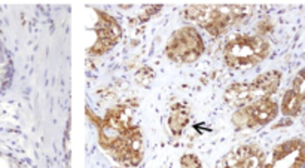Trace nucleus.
<instances>
[{
    "instance_id": "f257e3e1",
    "label": "nucleus",
    "mask_w": 305,
    "mask_h": 168,
    "mask_svg": "<svg viewBox=\"0 0 305 168\" xmlns=\"http://www.w3.org/2000/svg\"><path fill=\"white\" fill-rule=\"evenodd\" d=\"M98 143L113 161L130 168L139 165L143 159V136L133 124V110L128 106H115L97 119Z\"/></svg>"
},
{
    "instance_id": "f03ea898",
    "label": "nucleus",
    "mask_w": 305,
    "mask_h": 168,
    "mask_svg": "<svg viewBox=\"0 0 305 168\" xmlns=\"http://www.w3.org/2000/svg\"><path fill=\"white\" fill-rule=\"evenodd\" d=\"M250 6H222V5H202L188 6L185 17L196 26L206 28L212 36L218 37L234 24L250 17Z\"/></svg>"
},
{
    "instance_id": "7ed1b4c3",
    "label": "nucleus",
    "mask_w": 305,
    "mask_h": 168,
    "mask_svg": "<svg viewBox=\"0 0 305 168\" xmlns=\"http://www.w3.org/2000/svg\"><path fill=\"white\" fill-rule=\"evenodd\" d=\"M270 43L261 36H235L223 46V60L232 69L253 67L270 54Z\"/></svg>"
},
{
    "instance_id": "20e7f679",
    "label": "nucleus",
    "mask_w": 305,
    "mask_h": 168,
    "mask_svg": "<svg viewBox=\"0 0 305 168\" xmlns=\"http://www.w3.org/2000/svg\"><path fill=\"white\" fill-rule=\"evenodd\" d=\"M204 52V42L198 30L192 26L176 30L166 46V55L179 64L195 63Z\"/></svg>"
},
{
    "instance_id": "39448f33",
    "label": "nucleus",
    "mask_w": 305,
    "mask_h": 168,
    "mask_svg": "<svg viewBox=\"0 0 305 168\" xmlns=\"http://www.w3.org/2000/svg\"><path fill=\"white\" fill-rule=\"evenodd\" d=\"M278 115V104L270 97L259 98L251 104L237 109L232 115V124L237 130L255 128L270 124Z\"/></svg>"
},
{
    "instance_id": "423d86ee",
    "label": "nucleus",
    "mask_w": 305,
    "mask_h": 168,
    "mask_svg": "<svg viewBox=\"0 0 305 168\" xmlns=\"http://www.w3.org/2000/svg\"><path fill=\"white\" fill-rule=\"evenodd\" d=\"M265 168H305V141L289 139L280 143Z\"/></svg>"
},
{
    "instance_id": "0eeeda50",
    "label": "nucleus",
    "mask_w": 305,
    "mask_h": 168,
    "mask_svg": "<svg viewBox=\"0 0 305 168\" xmlns=\"http://www.w3.org/2000/svg\"><path fill=\"white\" fill-rule=\"evenodd\" d=\"M94 28L97 33V40L89 48V52L94 55H101V54L111 51L118 43V40L121 39V34H122L119 23L109 14H105L101 11H97V23Z\"/></svg>"
},
{
    "instance_id": "6e6552de",
    "label": "nucleus",
    "mask_w": 305,
    "mask_h": 168,
    "mask_svg": "<svg viewBox=\"0 0 305 168\" xmlns=\"http://www.w3.org/2000/svg\"><path fill=\"white\" fill-rule=\"evenodd\" d=\"M223 168H265V153L258 144H244L223 158Z\"/></svg>"
},
{
    "instance_id": "1a4fd4ad",
    "label": "nucleus",
    "mask_w": 305,
    "mask_h": 168,
    "mask_svg": "<svg viewBox=\"0 0 305 168\" xmlns=\"http://www.w3.org/2000/svg\"><path fill=\"white\" fill-rule=\"evenodd\" d=\"M280 81H281V73L277 70L265 72V73L259 75L258 78H255L249 84L251 103L259 100V98H265V97L273 95L278 89Z\"/></svg>"
},
{
    "instance_id": "9d476101",
    "label": "nucleus",
    "mask_w": 305,
    "mask_h": 168,
    "mask_svg": "<svg viewBox=\"0 0 305 168\" xmlns=\"http://www.w3.org/2000/svg\"><path fill=\"white\" fill-rule=\"evenodd\" d=\"M189 119H191V110L188 106H185V104L173 106L170 116H168V127H170L171 133L174 136L182 134V131L188 125Z\"/></svg>"
},
{
    "instance_id": "9b49d317",
    "label": "nucleus",
    "mask_w": 305,
    "mask_h": 168,
    "mask_svg": "<svg viewBox=\"0 0 305 168\" xmlns=\"http://www.w3.org/2000/svg\"><path fill=\"white\" fill-rule=\"evenodd\" d=\"M302 106H304V101L301 98V95L295 91V89H289L284 92L283 95V100H281V113L284 116H289V118H295L298 115H301L302 112Z\"/></svg>"
},
{
    "instance_id": "f8f14e48",
    "label": "nucleus",
    "mask_w": 305,
    "mask_h": 168,
    "mask_svg": "<svg viewBox=\"0 0 305 168\" xmlns=\"http://www.w3.org/2000/svg\"><path fill=\"white\" fill-rule=\"evenodd\" d=\"M292 89H295L299 95H301V98H302V101H304L305 104V69H302L296 76H295V79H293V88Z\"/></svg>"
},
{
    "instance_id": "ddd939ff",
    "label": "nucleus",
    "mask_w": 305,
    "mask_h": 168,
    "mask_svg": "<svg viewBox=\"0 0 305 168\" xmlns=\"http://www.w3.org/2000/svg\"><path fill=\"white\" fill-rule=\"evenodd\" d=\"M180 165L182 168H202L201 161L198 159V156L194 153H186L182 156L180 159Z\"/></svg>"
},
{
    "instance_id": "4468645a",
    "label": "nucleus",
    "mask_w": 305,
    "mask_h": 168,
    "mask_svg": "<svg viewBox=\"0 0 305 168\" xmlns=\"http://www.w3.org/2000/svg\"><path fill=\"white\" fill-rule=\"evenodd\" d=\"M302 124H304V125H305V118H304V121H302Z\"/></svg>"
}]
</instances>
